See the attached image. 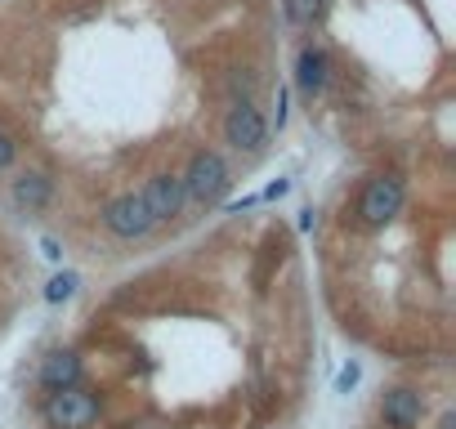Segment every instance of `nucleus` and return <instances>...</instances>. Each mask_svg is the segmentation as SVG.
<instances>
[{"label":"nucleus","mask_w":456,"mask_h":429,"mask_svg":"<svg viewBox=\"0 0 456 429\" xmlns=\"http://www.w3.org/2000/svg\"><path fill=\"white\" fill-rule=\"evenodd\" d=\"M77 287H81V278H77V273H54V278H50V287H45V300H50V304H63V300H72V295H77Z\"/></svg>","instance_id":"12"},{"label":"nucleus","mask_w":456,"mask_h":429,"mask_svg":"<svg viewBox=\"0 0 456 429\" xmlns=\"http://www.w3.org/2000/svg\"><path fill=\"white\" fill-rule=\"evenodd\" d=\"M45 420H50L54 429H90V425L99 420V398L86 393L81 384L54 389L50 402H45Z\"/></svg>","instance_id":"2"},{"label":"nucleus","mask_w":456,"mask_h":429,"mask_svg":"<svg viewBox=\"0 0 456 429\" xmlns=\"http://www.w3.org/2000/svg\"><path fill=\"white\" fill-rule=\"evenodd\" d=\"M291 192V179H273L269 188H265V201H278V197H287Z\"/></svg>","instance_id":"15"},{"label":"nucleus","mask_w":456,"mask_h":429,"mask_svg":"<svg viewBox=\"0 0 456 429\" xmlns=\"http://www.w3.org/2000/svg\"><path fill=\"white\" fill-rule=\"evenodd\" d=\"M50 197H54L50 174L28 170V174H19V179H14V206H19V210H41V206H50Z\"/></svg>","instance_id":"10"},{"label":"nucleus","mask_w":456,"mask_h":429,"mask_svg":"<svg viewBox=\"0 0 456 429\" xmlns=\"http://www.w3.org/2000/svg\"><path fill=\"white\" fill-rule=\"evenodd\" d=\"M139 197H143V206H148V214H152V224L175 220V214L183 210V201H188L179 174H157V179H148V188H143Z\"/></svg>","instance_id":"6"},{"label":"nucleus","mask_w":456,"mask_h":429,"mask_svg":"<svg viewBox=\"0 0 456 429\" xmlns=\"http://www.w3.org/2000/svg\"><path fill=\"white\" fill-rule=\"evenodd\" d=\"M327 81H331V59H327V50H318V45H305L300 50V59H296V85H300V94H322L327 90Z\"/></svg>","instance_id":"7"},{"label":"nucleus","mask_w":456,"mask_h":429,"mask_svg":"<svg viewBox=\"0 0 456 429\" xmlns=\"http://www.w3.org/2000/svg\"><path fill=\"white\" fill-rule=\"evenodd\" d=\"M41 384H45L50 393H54V389H72V384H81V358L68 353V349L50 353V358L41 362Z\"/></svg>","instance_id":"9"},{"label":"nucleus","mask_w":456,"mask_h":429,"mask_svg":"<svg viewBox=\"0 0 456 429\" xmlns=\"http://www.w3.org/2000/svg\"><path fill=\"white\" fill-rule=\"evenodd\" d=\"M103 224H108V233L134 242V238H143V233L152 229V214H148V206H143L139 192H126V197H117V201L103 210Z\"/></svg>","instance_id":"5"},{"label":"nucleus","mask_w":456,"mask_h":429,"mask_svg":"<svg viewBox=\"0 0 456 429\" xmlns=\"http://www.w3.org/2000/svg\"><path fill=\"white\" fill-rule=\"evenodd\" d=\"M398 210H403V183H398V179L380 174V179H371V183L362 188L358 214H362V224H367V229H385Z\"/></svg>","instance_id":"4"},{"label":"nucleus","mask_w":456,"mask_h":429,"mask_svg":"<svg viewBox=\"0 0 456 429\" xmlns=\"http://www.w3.org/2000/svg\"><path fill=\"white\" fill-rule=\"evenodd\" d=\"M179 179H183V197L197 206H215L228 192V166L219 152H197L188 161V174H179Z\"/></svg>","instance_id":"1"},{"label":"nucleus","mask_w":456,"mask_h":429,"mask_svg":"<svg viewBox=\"0 0 456 429\" xmlns=\"http://www.w3.org/2000/svg\"><path fill=\"white\" fill-rule=\"evenodd\" d=\"M224 139L233 143L238 152H260L265 139H269V121H265V112H260L251 99H238L233 108H228V117H224Z\"/></svg>","instance_id":"3"},{"label":"nucleus","mask_w":456,"mask_h":429,"mask_svg":"<svg viewBox=\"0 0 456 429\" xmlns=\"http://www.w3.org/2000/svg\"><path fill=\"white\" fill-rule=\"evenodd\" d=\"M358 380H362V367H358V362H349V367L340 371V393H349Z\"/></svg>","instance_id":"14"},{"label":"nucleus","mask_w":456,"mask_h":429,"mask_svg":"<svg viewBox=\"0 0 456 429\" xmlns=\"http://www.w3.org/2000/svg\"><path fill=\"white\" fill-rule=\"evenodd\" d=\"M322 14H327V0H287V19L300 23V28L322 23Z\"/></svg>","instance_id":"11"},{"label":"nucleus","mask_w":456,"mask_h":429,"mask_svg":"<svg viewBox=\"0 0 456 429\" xmlns=\"http://www.w3.org/2000/svg\"><path fill=\"white\" fill-rule=\"evenodd\" d=\"M380 416H385L389 429H416L420 425V393H411V389H385Z\"/></svg>","instance_id":"8"},{"label":"nucleus","mask_w":456,"mask_h":429,"mask_svg":"<svg viewBox=\"0 0 456 429\" xmlns=\"http://www.w3.org/2000/svg\"><path fill=\"white\" fill-rule=\"evenodd\" d=\"M14 157H19V143H14V134H10V130H0V170H5V166H14Z\"/></svg>","instance_id":"13"},{"label":"nucleus","mask_w":456,"mask_h":429,"mask_svg":"<svg viewBox=\"0 0 456 429\" xmlns=\"http://www.w3.org/2000/svg\"><path fill=\"white\" fill-rule=\"evenodd\" d=\"M41 255H45V260H63V247H59L54 238H45V242H41Z\"/></svg>","instance_id":"16"}]
</instances>
